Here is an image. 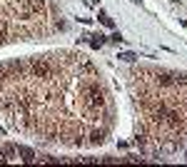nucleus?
I'll use <instances>...</instances> for the list:
<instances>
[{
	"instance_id": "nucleus-1",
	"label": "nucleus",
	"mask_w": 187,
	"mask_h": 167,
	"mask_svg": "<svg viewBox=\"0 0 187 167\" xmlns=\"http://www.w3.org/2000/svg\"><path fill=\"white\" fill-rule=\"evenodd\" d=\"M100 20H102V23H105V25H107V28H112V20H110V18H107V15H100Z\"/></svg>"
}]
</instances>
